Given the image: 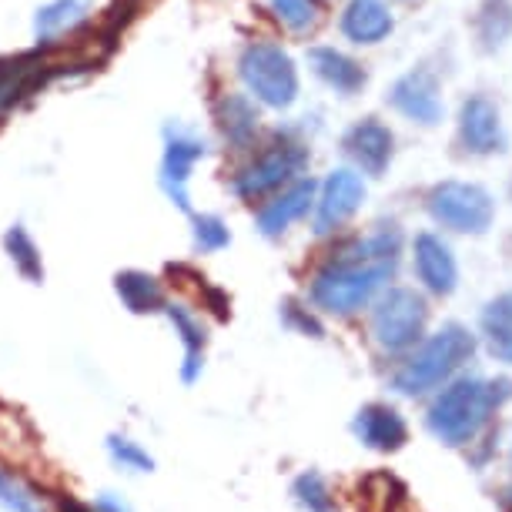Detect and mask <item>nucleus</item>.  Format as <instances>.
Wrapping results in <instances>:
<instances>
[{"mask_svg": "<svg viewBox=\"0 0 512 512\" xmlns=\"http://www.w3.org/2000/svg\"><path fill=\"white\" fill-rule=\"evenodd\" d=\"M509 195H512V185H509Z\"/></svg>", "mask_w": 512, "mask_h": 512, "instance_id": "nucleus-35", "label": "nucleus"}, {"mask_svg": "<svg viewBox=\"0 0 512 512\" xmlns=\"http://www.w3.org/2000/svg\"><path fill=\"white\" fill-rule=\"evenodd\" d=\"M54 512H94L91 502L71 496V492H57L54 496Z\"/></svg>", "mask_w": 512, "mask_h": 512, "instance_id": "nucleus-33", "label": "nucleus"}, {"mask_svg": "<svg viewBox=\"0 0 512 512\" xmlns=\"http://www.w3.org/2000/svg\"><path fill=\"white\" fill-rule=\"evenodd\" d=\"M392 111H399L405 121L422 124V128H436L446 114V101H442V84L432 67H412L385 94Z\"/></svg>", "mask_w": 512, "mask_h": 512, "instance_id": "nucleus-9", "label": "nucleus"}, {"mask_svg": "<svg viewBox=\"0 0 512 512\" xmlns=\"http://www.w3.org/2000/svg\"><path fill=\"white\" fill-rule=\"evenodd\" d=\"M342 151L359 175L382 178L395 158V134L389 124H382L379 118H362L345 131Z\"/></svg>", "mask_w": 512, "mask_h": 512, "instance_id": "nucleus-12", "label": "nucleus"}, {"mask_svg": "<svg viewBox=\"0 0 512 512\" xmlns=\"http://www.w3.org/2000/svg\"><path fill=\"white\" fill-rule=\"evenodd\" d=\"M338 31L349 44L375 47L395 31V14L385 0H349L338 17Z\"/></svg>", "mask_w": 512, "mask_h": 512, "instance_id": "nucleus-18", "label": "nucleus"}, {"mask_svg": "<svg viewBox=\"0 0 512 512\" xmlns=\"http://www.w3.org/2000/svg\"><path fill=\"white\" fill-rule=\"evenodd\" d=\"M164 318L175 328L178 342H181V382L195 385L205 372V345H208V328L201 322V315L185 302H168L164 305Z\"/></svg>", "mask_w": 512, "mask_h": 512, "instance_id": "nucleus-16", "label": "nucleus"}, {"mask_svg": "<svg viewBox=\"0 0 512 512\" xmlns=\"http://www.w3.org/2000/svg\"><path fill=\"white\" fill-rule=\"evenodd\" d=\"M369 332L372 342L385 355H405L425 338V322H429V305L422 292L405 285L382 288L379 298L369 305Z\"/></svg>", "mask_w": 512, "mask_h": 512, "instance_id": "nucleus-6", "label": "nucleus"}, {"mask_svg": "<svg viewBox=\"0 0 512 512\" xmlns=\"http://www.w3.org/2000/svg\"><path fill=\"white\" fill-rule=\"evenodd\" d=\"M506 499H509V502H512V486H509V489H506Z\"/></svg>", "mask_w": 512, "mask_h": 512, "instance_id": "nucleus-34", "label": "nucleus"}, {"mask_svg": "<svg viewBox=\"0 0 512 512\" xmlns=\"http://www.w3.org/2000/svg\"><path fill=\"white\" fill-rule=\"evenodd\" d=\"M352 436L359 439V446L389 456V452L405 449V442H409V422L389 402H365L352 419Z\"/></svg>", "mask_w": 512, "mask_h": 512, "instance_id": "nucleus-15", "label": "nucleus"}, {"mask_svg": "<svg viewBox=\"0 0 512 512\" xmlns=\"http://www.w3.org/2000/svg\"><path fill=\"white\" fill-rule=\"evenodd\" d=\"M282 322L285 328H292L295 335H308V338H325V325L322 318L315 315V308H308L295 298L282 302Z\"/></svg>", "mask_w": 512, "mask_h": 512, "instance_id": "nucleus-31", "label": "nucleus"}, {"mask_svg": "<svg viewBox=\"0 0 512 512\" xmlns=\"http://www.w3.org/2000/svg\"><path fill=\"white\" fill-rule=\"evenodd\" d=\"M365 175L355 168H335L328 171V178L315 191V208H312V231L315 235H335L349 221L359 215L365 205Z\"/></svg>", "mask_w": 512, "mask_h": 512, "instance_id": "nucleus-8", "label": "nucleus"}, {"mask_svg": "<svg viewBox=\"0 0 512 512\" xmlns=\"http://www.w3.org/2000/svg\"><path fill=\"white\" fill-rule=\"evenodd\" d=\"M114 292L131 315H158L168 305V292H164L161 278L141 272V268H124V272L114 275Z\"/></svg>", "mask_w": 512, "mask_h": 512, "instance_id": "nucleus-19", "label": "nucleus"}, {"mask_svg": "<svg viewBox=\"0 0 512 512\" xmlns=\"http://www.w3.org/2000/svg\"><path fill=\"white\" fill-rule=\"evenodd\" d=\"M94 0H51V4L37 7L34 14V37L37 44H57L64 34H74L77 27L91 17Z\"/></svg>", "mask_w": 512, "mask_h": 512, "instance_id": "nucleus-20", "label": "nucleus"}, {"mask_svg": "<svg viewBox=\"0 0 512 512\" xmlns=\"http://www.w3.org/2000/svg\"><path fill=\"white\" fill-rule=\"evenodd\" d=\"M405 4H409V0H405Z\"/></svg>", "mask_w": 512, "mask_h": 512, "instance_id": "nucleus-36", "label": "nucleus"}, {"mask_svg": "<svg viewBox=\"0 0 512 512\" xmlns=\"http://www.w3.org/2000/svg\"><path fill=\"white\" fill-rule=\"evenodd\" d=\"M0 509L4 512H51L44 489L11 466H0Z\"/></svg>", "mask_w": 512, "mask_h": 512, "instance_id": "nucleus-25", "label": "nucleus"}, {"mask_svg": "<svg viewBox=\"0 0 512 512\" xmlns=\"http://www.w3.org/2000/svg\"><path fill=\"white\" fill-rule=\"evenodd\" d=\"M292 499L302 512H338L335 492L318 469H305L292 479Z\"/></svg>", "mask_w": 512, "mask_h": 512, "instance_id": "nucleus-27", "label": "nucleus"}, {"mask_svg": "<svg viewBox=\"0 0 512 512\" xmlns=\"http://www.w3.org/2000/svg\"><path fill=\"white\" fill-rule=\"evenodd\" d=\"M91 506H94V512H134L118 492H101V496H94Z\"/></svg>", "mask_w": 512, "mask_h": 512, "instance_id": "nucleus-32", "label": "nucleus"}, {"mask_svg": "<svg viewBox=\"0 0 512 512\" xmlns=\"http://www.w3.org/2000/svg\"><path fill=\"white\" fill-rule=\"evenodd\" d=\"M44 74H47L44 57H14V61H0V118H4L24 94H31Z\"/></svg>", "mask_w": 512, "mask_h": 512, "instance_id": "nucleus-23", "label": "nucleus"}, {"mask_svg": "<svg viewBox=\"0 0 512 512\" xmlns=\"http://www.w3.org/2000/svg\"><path fill=\"white\" fill-rule=\"evenodd\" d=\"M265 4L268 14L292 34H308L318 24V0H265Z\"/></svg>", "mask_w": 512, "mask_h": 512, "instance_id": "nucleus-29", "label": "nucleus"}, {"mask_svg": "<svg viewBox=\"0 0 512 512\" xmlns=\"http://www.w3.org/2000/svg\"><path fill=\"white\" fill-rule=\"evenodd\" d=\"M425 211L436 225L459 235H486L496 221V201L476 181H439L425 195Z\"/></svg>", "mask_w": 512, "mask_h": 512, "instance_id": "nucleus-7", "label": "nucleus"}, {"mask_svg": "<svg viewBox=\"0 0 512 512\" xmlns=\"http://www.w3.org/2000/svg\"><path fill=\"white\" fill-rule=\"evenodd\" d=\"M315 191H318V181L315 178H295L292 185H285L282 191L268 195L262 201V208L255 211V228L258 235L265 238H282L292 231V225H298L302 218L312 215L315 208Z\"/></svg>", "mask_w": 512, "mask_h": 512, "instance_id": "nucleus-11", "label": "nucleus"}, {"mask_svg": "<svg viewBox=\"0 0 512 512\" xmlns=\"http://www.w3.org/2000/svg\"><path fill=\"white\" fill-rule=\"evenodd\" d=\"M472 355H476V335L466 325L449 322L436 335L422 338L412 352H405V362L392 372V389L405 395V399L436 392Z\"/></svg>", "mask_w": 512, "mask_h": 512, "instance_id": "nucleus-3", "label": "nucleus"}, {"mask_svg": "<svg viewBox=\"0 0 512 512\" xmlns=\"http://www.w3.org/2000/svg\"><path fill=\"white\" fill-rule=\"evenodd\" d=\"M104 449H108V459L121 472H131V476H144V472H154V456L141 446L138 439L124 436V432H111L108 442H104Z\"/></svg>", "mask_w": 512, "mask_h": 512, "instance_id": "nucleus-28", "label": "nucleus"}, {"mask_svg": "<svg viewBox=\"0 0 512 512\" xmlns=\"http://www.w3.org/2000/svg\"><path fill=\"white\" fill-rule=\"evenodd\" d=\"M476 41L486 54L512 41V0H482L476 11Z\"/></svg>", "mask_w": 512, "mask_h": 512, "instance_id": "nucleus-24", "label": "nucleus"}, {"mask_svg": "<svg viewBox=\"0 0 512 512\" xmlns=\"http://www.w3.org/2000/svg\"><path fill=\"white\" fill-rule=\"evenodd\" d=\"M479 335L489 355L502 365H512V292L489 298L479 312Z\"/></svg>", "mask_w": 512, "mask_h": 512, "instance_id": "nucleus-21", "label": "nucleus"}, {"mask_svg": "<svg viewBox=\"0 0 512 512\" xmlns=\"http://www.w3.org/2000/svg\"><path fill=\"white\" fill-rule=\"evenodd\" d=\"M4 251L11 258V265L17 268V275L31 285H41L44 282V258H41V248H37L34 235L27 231L24 225H11L4 235Z\"/></svg>", "mask_w": 512, "mask_h": 512, "instance_id": "nucleus-26", "label": "nucleus"}, {"mask_svg": "<svg viewBox=\"0 0 512 512\" xmlns=\"http://www.w3.org/2000/svg\"><path fill=\"white\" fill-rule=\"evenodd\" d=\"M412 268L429 295L449 298L459 288V262L452 255L449 241L436 231H419L412 238Z\"/></svg>", "mask_w": 512, "mask_h": 512, "instance_id": "nucleus-13", "label": "nucleus"}, {"mask_svg": "<svg viewBox=\"0 0 512 512\" xmlns=\"http://www.w3.org/2000/svg\"><path fill=\"white\" fill-rule=\"evenodd\" d=\"M402 241L399 225H379L369 235L338 245L308 282L312 308L335 318H352L369 308L399 272Z\"/></svg>", "mask_w": 512, "mask_h": 512, "instance_id": "nucleus-1", "label": "nucleus"}, {"mask_svg": "<svg viewBox=\"0 0 512 512\" xmlns=\"http://www.w3.org/2000/svg\"><path fill=\"white\" fill-rule=\"evenodd\" d=\"M205 138H198L188 128H168L164 138V158H161V188L171 198V205H178L181 211H191V171L195 164L205 158Z\"/></svg>", "mask_w": 512, "mask_h": 512, "instance_id": "nucleus-10", "label": "nucleus"}, {"mask_svg": "<svg viewBox=\"0 0 512 512\" xmlns=\"http://www.w3.org/2000/svg\"><path fill=\"white\" fill-rule=\"evenodd\" d=\"M308 161H312V151H308L302 141L275 138L248 164H241L235 175H231L228 188L238 201H265L268 195L292 185L295 178H302Z\"/></svg>", "mask_w": 512, "mask_h": 512, "instance_id": "nucleus-5", "label": "nucleus"}, {"mask_svg": "<svg viewBox=\"0 0 512 512\" xmlns=\"http://www.w3.org/2000/svg\"><path fill=\"white\" fill-rule=\"evenodd\" d=\"M459 144L476 158H489V154L506 151V128H502V114L496 101L486 94H469L459 104Z\"/></svg>", "mask_w": 512, "mask_h": 512, "instance_id": "nucleus-14", "label": "nucleus"}, {"mask_svg": "<svg viewBox=\"0 0 512 512\" xmlns=\"http://www.w3.org/2000/svg\"><path fill=\"white\" fill-rule=\"evenodd\" d=\"M238 77L245 84L248 98L272 111H288L298 101V91H302L295 57L268 37H258V41H248L241 47Z\"/></svg>", "mask_w": 512, "mask_h": 512, "instance_id": "nucleus-4", "label": "nucleus"}, {"mask_svg": "<svg viewBox=\"0 0 512 512\" xmlns=\"http://www.w3.org/2000/svg\"><path fill=\"white\" fill-rule=\"evenodd\" d=\"M191 238L201 255H215L231 245V228L215 211H201V215H191Z\"/></svg>", "mask_w": 512, "mask_h": 512, "instance_id": "nucleus-30", "label": "nucleus"}, {"mask_svg": "<svg viewBox=\"0 0 512 512\" xmlns=\"http://www.w3.org/2000/svg\"><path fill=\"white\" fill-rule=\"evenodd\" d=\"M215 121L231 148H251L258 134V108L248 94H225L215 104Z\"/></svg>", "mask_w": 512, "mask_h": 512, "instance_id": "nucleus-22", "label": "nucleus"}, {"mask_svg": "<svg viewBox=\"0 0 512 512\" xmlns=\"http://www.w3.org/2000/svg\"><path fill=\"white\" fill-rule=\"evenodd\" d=\"M308 71H312L328 91L342 94V98H352V94H359L365 84H369L365 67L355 61L352 54L338 51L332 44L308 47Z\"/></svg>", "mask_w": 512, "mask_h": 512, "instance_id": "nucleus-17", "label": "nucleus"}, {"mask_svg": "<svg viewBox=\"0 0 512 512\" xmlns=\"http://www.w3.org/2000/svg\"><path fill=\"white\" fill-rule=\"evenodd\" d=\"M512 399V379H479V375H459L449 379L432 399L425 412V429L442 446L462 449L479 439L489 419Z\"/></svg>", "mask_w": 512, "mask_h": 512, "instance_id": "nucleus-2", "label": "nucleus"}]
</instances>
